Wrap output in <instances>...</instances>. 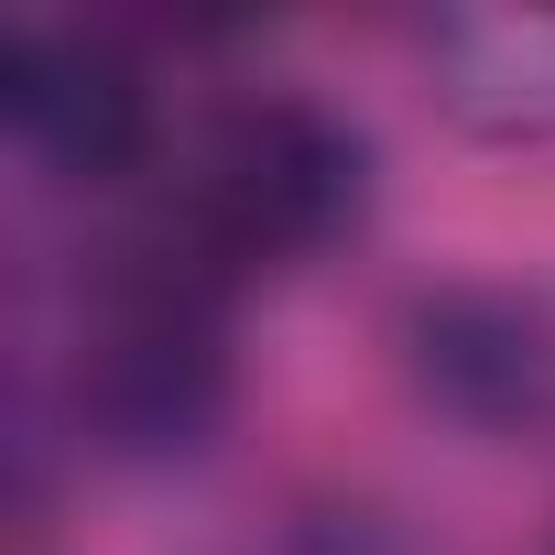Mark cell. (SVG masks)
Wrapping results in <instances>:
<instances>
[{
    "label": "cell",
    "mask_w": 555,
    "mask_h": 555,
    "mask_svg": "<svg viewBox=\"0 0 555 555\" xmlns=\"http://www.w3.org/2000/svg\"><path fill=\"white\" fill-rule=\"evenodd\" d=\"M349 218H360V131L327 120L317 99H240L175 164L164 261H185L196 284L284 272L317 261Z\"/></svg>",
    "instance_id": "obj_1"
},
{
    "label": "cell",
    "mask_w": 555,
    "mask_h": 555,
    "mask_svg": "<svg viewBox=\"0 0 555 555\" xmlns=\"http://www.w3.org/2000/svg\"><path fill=\"white\" fill-rule=\"evenodd\" d=\"M66 414L99 457H185L229 414L218 284H196L185 261L109 272L66 338Z\"/></svg>",
    "instance_id": "obj_2"
},
{
    "label": "cell",
    "mask_w": 555,
    "mask_h": 555,
    "mask_svg": "<svg viewBox=\"0 0 555 555\" xmlns=\"http://www.w3.org/2000/svg\"><path fill=\"white\" fill-rule=\"evenodd\" d=\"M0 109H12L23 164H44L55 185H109L153 142L142 66L109 34H77V23H23L0 44Z\"/></svg>",
    "instance_id": "obj_3"
},
{
    "label": "cell",
    "mask_w": 555,
    "mask_h": 555,
    "mask_svg": "<svg viewBox=\"0 0 555 555\" xmlns=\"http://www.w3.org/2000/svg\"><path fill=\"white\" fill-rule=\"evenodd\" d=\"M414 360H425V392H447L457 414H533L544 382H555V349H544V317L512 306V295H447L414 317Z\"/></svg>",
    "instance_id": "obj_4"
},
{
    "label": "cell",
    "mask_w": 555,
    "mask_h": 555,
    "mask_svg": "<svg viewBox=\"0 0 555 555\" xmlns=\"http://www.w3.org/2000/svg\"><path fill=\"white\" fill-rule=\"evenodd\" d=\"M250 555H447V544H436V533H414L403 512L338 501V512H295V522H272Z\"/></svg>",
    "instance_id": "obj_5"
}]
</instances>
